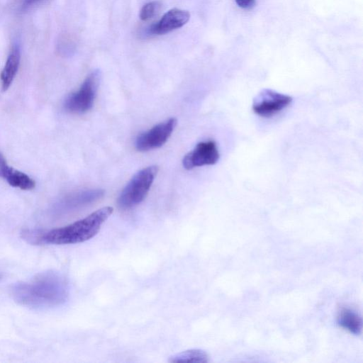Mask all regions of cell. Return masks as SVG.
<instances>
[{"mask_svg":"<svg viewBox=\"0 0 363 363\" xmlns=\"http://www.w3.org/2000/svg\"><path fill=\"white\" fill-rule=\"evenodd\" d=\"M113 208L103 207L84 218L64 227L51 230L25 229L21 238L35 245H67L83 242L94 237L102 224L112 214Z\"/></svg>","mask_w":363,"mask_h":363,"instance_id":"6da1fadb","label":"cell"},{"mask_svg":"<svg viewBox=\"0 0 363 363\" xmlns=\"http://www.w3.org/2000/svg\"><path fill=\"white\" fill-rule=\"evenodd\" d=\"M12 296L18 303L29 307H52L67 300L68 289L60 275L48 272L18 283L12 288Z\"/></svg>","mask_w":363,"mask_h":363,"instance_id":"7a4b0ae2","label":"cell"},{"mask_svg":"<svg viewBox=\"0 0 363 363\" xmlns=\"http://www.w3.org/2000/svg\"><path fill=\"white\" fill-rule=\"evenodd\" d=\"M158 172L155 165L138 172L122 190L118 198V206L123 210L130 209L141 203L147 196Z\"/></svg>","mask_w":363,"mask_h":363,"instance_id":"3957f363","label":"cell"},{"mask_svg":"<svg viewBox=\"0 0 363 363\" xmlns=\"http://www.w3.org/2000/svg\"><path fill=\"white\" fill-rule=\"evenodd\" d=\"M101 79V72L96 69L91 72L79 89L70 94L64 102V108L72 113L81 114L89 111L94 102Z\"/></svg>","mask_w":363,"mask_h":363,"instance_id":"277c9868","label":"cell"},{"mask_svg":"<svg viewBox=\"0 0 363 363\" xmlns=\"http://www.w3.org/2000/svg\"><path fill=\"white\" fill-rule=\"evenodd\" d=\"M177 122L176 118H171L140 133L135 140L136 149L146 152L162 147L171 135Z\"/></svg>","mask_w":363,"mask_h":363,"instance_id":"5b68a950","label":"cell"},{"mask_svg":"<svg viewBox=\"0 0 363 363\" xmlns=\"http://www.w3.org/2000/svg\"><path fill=\"white\" fill-rule=\"evenodd\" d=\"M291 101L292 98L288 95L264 89L255 99L252 109L257 115L269 118L285 108Z\"/></svg>","mask_w":363,"mask_h":363,"instance_id":"8992f818","label":"cell"},{"mask_svg":"<svg viewBox=\"0 0 363 363\" xmlns=\"http://www.w3.org/2000/svg\"><path fill=\"white\" fill-rule=\"evenodd\" d=\"M219 152L213 140L201 142L193 150L187 153L182 161L186 169L204 165H212L219 160Z\"/></svg>","mask_w":363,"mask_h":363,"instance_id":"52a82bcc","label":"cell"},{"mask_svg":"<svg viewBox=\"0 0 363 363\" xmlns=\"http://www.w3.org/2000/svg\"><path fill=\"white\" fill-rule=\"evenodd\" d=\"M188 11L172 9L166 12L162 18L152 24L147 32L150 35H164L184 26L189 20Z\"/></svg>","mask_w":363,"mask_h":363,"instance_id":"ba28073f","label":"cell"},{"mask_svg":"<svg viewBox=\"0 0 363 363\" xmlns=\"http://www.w3.org/2000/svg\"><path fill=\"white\" fill-rule=\"evenodd\" d=\"M0 177L5 179L9 185L22 190H30L35 187V183L26 174L11 167L4 162L0 167Z\"/></svg>","mask_w":363,"mask_h":363,"instance_id":"9c48e42d","label":"cell"},{"mask_svg":"<svg viewBox=\"0 0 363 363\" xmlns=\"http://www.w3.org/2000/svg\"><path fill=\"white\" fill-rule=\"evenodd\" d=\"M21 61V49L18 45H14L10 52L4 67L1 73V82L3 91L11 86L18 72Z\"/></svg>","mask_w":363,"mask_h":363,"instance_id":"30bf717a","label":"cell"},{"mask_svg":"<svg viewBox=\"0 0 363 363\" xmlns=\"http://www.w3.org/2000/svg\"><path fill=\"white\" fill-rule=\"evenodd\" d=\"M102 189H89L75 193L65 198L62 206L66 208H75L93 203L103 196Z\"/></svg>","mask_w":363,"mask_h":363,"instance_id":"8fae6325","label":"cell"},{"mask_svg":"<svg viewBox=\"0 0 363 363\" xmlns=\"http://www.w3.org/2000/svg\"><path fill=\"white\" fill-rule=\"evenodd\" d=\"M337 323L341 327L354 335H359L362 331V319L351 309H342L338 315Z\"/></svg>","mask_w":363,"mask_h":363,"instance_id":"7c38bea8","label":"cell"},{"mask_svg":"<svg viewBox=\"0 0 363 363\" xmlns=\"http://www.w3.org/2000/svg\"><path fill=\"white\" fill-rule=\"evenodd\" d=\"M170 362L206 363L208 362L207 353L199 349H192L182 352L170 357Z\"/></svg>","mask_w":363,"mask_h":363,"instance_id":"4fadbf2b","label":"cell"},{"mask_svg":"<svg viewBox=\"0 0 363 363\" xmlns=\"http://www.w3.org/2000/svg\"><path fill=\"white\" fill-rule=\"evenodd\" d=\"M160 3L157 1H153L145 4L140 11V18L146 21L152 18L160 8Z\"/></svg>","mask_w":363,"mask_h":363,"instance_id":"5bb4252c","label":"cell"},{"mask_svg":"<svg viewBox=\"0 0 363 363\" xmlns=\"http://www.w3.org/2000/svg\"><path fill=\"white\" fill-rule=\"evenodd\" d=\"M237 5L244 9H250L254 7L255 0H235Z\"/></svg>","mask_w":363,"mask_h":363,"instance_id":"9a60e30c","label":"cell"},{"mask_svg":"<svg viewBox=\"0 0 363 363\" xmlns=\"http://www.w3.org/2000/svg\"><path fill=\"white\" fill-rule=\"evenodd\" d=\"M43 1V0H25L24 3H23V8H28L31 5H33L34 4H36V3H38L39 1Z\"/></svg>","mask_w":363,"mask_h":363,"instance_id":"2e32d148","label":"cell"},{"mask_svg":"<svg viewBox=\"0 0 363 363\" xmlns=\"http://www.w3.org/2000/svg\"><path fill=\"white\" fill-rule=\"evenodd\" d=\"M1 277V276H0Z\"/></svg>","mask_w":363,"mask_h":363,"instance_id":"e0dca14e","label":"cell"}]
</instances>
